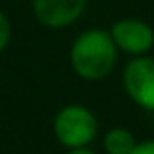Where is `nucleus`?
Wrapping results in <instances>:
<instances>
[{
    "mask_svg": "<svg viewBox=\"0 0 154 154\" xmlns=\"http://www.w3.org/2000/svg\"><path fill=\"white\" fill-rule=\"evenodd\" d=\"M119 49L113 43L109 29L92 27L74 37L68 53V60L74 74L88 82L103 80L113 72Z\"/></svg>",
    "mask_w": 154,
    "mask_h": 154,
    "instance_id": "1",
    "label": "nucleus"
},
{
    "mask_svg": "<svg viewBox=\"0 0 154 154\" xmlns=\"http://www.w3.org/2000/svg\"><path fill=\"white\" fill-rule=\"evenodd\" d=\"M88 0H31V12L43 27L63 29L78 22Z\"/></svg>",
    "mask_w": 154,
    "mask_h": 154,
    "instance_id": "5",
    "label": "nucleus"
},
{
    "mask_svg": "<svg viewBox=\"0 0 154 154\" xmlns=\"http://www.w3.org/2000/svg\"><path fill=\"white\" fill-rule=\"evenodd\" d=\"M131 154H154V139L143 140V143H137L135 150Z\"/></svg>",
    "mask_w": 154,
    "mask_h": 154,
    "instance_id": "8",
    "label": "nucleus"
},
{
    "mask_svg": "<svg viewBox=\"0 0 154 154\" xmlns=\"http://www.w3.org/2000/svg\"><path fill=\"white\" fill-rule=\"evenodd\" d=\"M137 146L133 133L125 127H113L103 137V150L107 154H131Z\"/></svg>",
    "mask_w": 154,
    "mask_h": 154,
    "instance_id": "6",
    "label": "nucleus"
},
{
    "mask_svg": "<svg viewBox=\"0 0 154 154\" xmlns=\"http://www.w3.org/2000/svg\"><path fill=\"white\" fill-rule=\"evenodd\" d=\"M10 37H12V23L8 20V16L0 10V53L8 47Z\"/></svg>",
    "mask_w": 154,
    "mask_h": 154,
    "instance_id": "7",
    "label": "nucleus"
},
{
    "mask_svg": "<svg viewBox=\"0 0 154 154\" xmlns=\"http://www.w3.org/2000/svg\"><path fill=\"white\" fill-rule=\"evenodd\" d=\"M53 133L63 146L82 148L96 139L98 119L90 107L80 103H70L59 109V113L55 115Z\"/></svg>",
    "mask_w": 154,
    "mask_h": 154,
    "instance_id": "2",
    "label": "nucleus"
},
{
    "mask_svg": "<svg viewBox=\"0 0 154 154\" xmlns=\"http://www.w3.org/2000/svg\"><path fill=\"white\" fill-rule=\"evenodd\" d=\"M113 43L121 53L131 57L148 55L154 47V29L139 18H121L109 29Z\"/></svg>",
    "mask_w": 154,
    "mask_h": 154,
    "instance_id": "4",
    "label": "nucleus"
},
{
    "mask_svg": "<svg viewBox=\"0 0 154 154\" xmlns=\"http://www.w3.org/2000/svg\"><path fill=\"white\" fill-rule=\"evenodd\" d=\"M123 88L139 107L154 111V57H133L125 64Z\"/></svg>",
    "mask_w": 154,
    "mask_h": 154,
    "instance_id": "3",
    "label": "nucleus"
},
{
    "mask_svg": "<svg viewBox=\"0 0 154 154\" xmlns=\"http://www.w3.org/2000/svg\"><path fill=\"white\" fill-rule=\"evenodd\" d=\"M66 154H96V152L90 150L88 146H82V148H68Z\"/></svg>",
    "mask_w": 154,
    "mask_h": 154,
    "instance_id": "9",
    "label": "nucleus"
}]
</instances>
